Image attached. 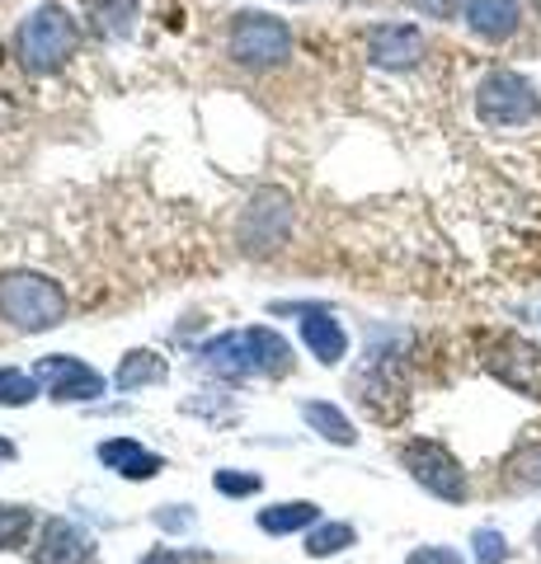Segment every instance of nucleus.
<instances>
[{"label":"nucleus","instance_id":"nucleus-1","mask_svg":"<svg viewBox=\"0 0 541 564\" xmlns=\"http://www.w3.org/2000/svg\"><path fill=\"white\" fill-rule=\"evenodd\" d=\"M198 358L203 367H213L221 377H283L292 367V348L273 329L255 325V329H231L221 339L203 344Z\"/></svg>","mask_w":541,"mask_h":564},{"label":"nucleus","instance_id":"nucleus-2","mask_svg":"<svg viewBox=\"0 0 541 564\" xmlns=\"http://www.w3.org/2000/svg\"><path fill=\"white\" fill-rule=\"evenodd\" d=\"M0 315L14 329L47 334L66 321V292L43 273H6L0 278Z\"/></svg>","mask_w":541,"mask_h":564},{"label":"nucleus","instance_id":"nucleus-3","mask_svg":"<svg viewBox=\"0 0 541 564\" xmlns=\"http://www.w3.org/2000/svg\"><path fill=\"white\" fill-rule=\"evenodd\" d=\"M76 52V20L62 6H39L14 33V57L33 76H47L57 70L66 57Z\"/></svg>","mask_w":541,"mask_h":564},{"label":"nucleus","instance_id":"nucleus-4","mask_svg":"<svg viewBox=\"0 0 541 564\" xmlns=\"http://www.w3.org/2000/svg\"><path fill=\"white\" fill-rule=\"evenodd\" d=\"M226 52L240 62V66H278L292 57V29L278 20V14L264 10H240L231 20V33H226Z\"/></svg>","mask_w":541,"mask_h":564},{"label":"nucleus","instance_id":"nucleus-5","mask_svg":"<svg viewBox=\"0 0 541 564\" xmlns=\"http://www.w3.org/2000/svg\"><path fill=\"white\" fill-rule=\"evenodd\" d=\"M476 113L490 128H522V122H532L541 113V99L528 76H518V70H490L476 90Z\"/></svg>","mask_w":541,"mask_h":564},{"label":"nucleus","instance_id":"nucleus-6","mask_svg":"<svg viewBox=\"0 0 541 564\" xmlns=\"http://www.w3.org/2000/svg\"><path fill=\"white\" fill-rule=\"evenodd\" d=\"M400 462H405V470L414 475V485H424L433 499H443V503H466V470L462 462L452 456L443 443H429V437H419V443H405L400 447Z\"/></svg>","mask_w":541,"mask_h":564},{"label":"nucleus","instance_id":"nucleus-7","mask_svg":"<svg viewBox=\"0 0 541 564\" xmlns=\"http://www.w3.org/2000/svg\"><path fill=\"white\" fill-rule=\"evenodd\" d=\"M33 377H39V386H47L52 400H72V404H90L104 395V377L95 372L90 362L80 358H66V352H47V358L33 367Z\"/></svg>","mask_w":541,"mask_h":564},{"label":"nucleus","instance_id":"nucleus-8","mask_svg":"<svg viewBox=\"0 0 541 564\" xmlns=\"http://www.w3.org/2000/svg\"><path fill=\"white\" fill-rule=\"evenodd\" d=\"M485 367H490L504 386H513V391L541 395V348L518 339V334H504V339L485 348Z\"/></svg>","mask_w":541,"mask_h":564},{"label":"nucleus","instance_id":"nucleus-9","mask_svg":"<svg viewBox=\"0 0 541 564\" xmlns=\"http://www.w3.org/2000/svg\"><path fill=\"white\" fill-rule=\"evenodd\" d=\"M292 231V207L283 193H259V198L246 207V221H240V240H246V250H259V254H269L278 250V245L288 240Z\"/></svg>","mask_w":541,"mask_h":564},{"label":"nucleus","instance_id":"nucleus-10","mask_svg":"<svg viewBox=\"0 0 541 564\" xmlns=\"http://www.w3.org/2000/svg\"><path fill=\"white\" fill-rule=\"evenodd\" d=\"M424 57V39L414 24H377L368 33V62L381 70H410Z\"/></svg>","mask_w":541,"mask_h":564},{"label":"nucleus","instance_id":"nucleus-11","mask_svg":"<svg viewBox=\"0 0 541 564\" xmlns=\"http://www.w3.org/2000/svg\"><path fill=\"white\" fill-rule=\"evenodd\" d=\"M33 560H39V564H99V551H95V541L85 536L76 522L52 518V522L43 527Z\"/></svg>","mask_w":541,"mask_h":564},{"label":"nucleus","instance_id":"nucleus-12","mask_svg":"<svg viewBox=\"0 0 541 564\" xmlns=\"http://www.w3.org/2000/svg\"><path fill=\"white\" fill-rule=\"evenodd\" d=\"M99 462L118 470L123 480H155L165 470V456H155L151 447L132 443V437H113V443H99Z\"/></svg>","mask_w":541,"mask_h":564},{"label":"nucleus","instance_id":"nucleus-13","mask_svg":"<svg viewBox=\"0 0 541 564\" xmlns=\"http://www.w3.org/2000/svg\"><path fill=\"white\" fill-rule=\"evenodd\" d=\"M302 339H306L311 352H316V362H325V367H335L348 352L344 325L329 311H321V306H302Z\"/></svg>","mask_w":541,"mask_h":564},{"label":"nucleus","instance_id":"nucleus-14","mask_svg":"<svg viewBox=\"0 0 541 564\" xmlns=\"http://www.w3.org/2000/svg\"><path fill=\"white\" fill-rule=\"evenodd\" d=\"M518 0H466V24L476 39H490V43H504L518 33Z\"/></svg>","mask_w":541,"mask_h":564},{"label":"nucleus","instance_id":"nucleus-15","mask_svg":"<svg viewBox=\"0 0 541 564\" xmlns=\"http://www.w3.org/2000/svg\"><path fill=\"white\" fill-rule=\"evenodd\" d=\"M302 419L325 437V443H335V447H354L358 443V429L335 410V404H325V400H306L302 404Z\"/></svg>","mask_w":541,"mask_h":564},{"label":"nucleus","instance_id":"nucleus-16","mask_svg":"<svg viewBox=\"0 0 541 564\" xmlns=\"http://www.w3.org/2000/svg\"><path fill=\"white\" fill-rule=\"evenodd\" d=\"M321 518V508L316 503H306V499H296V503H273L259 513V532H269V536H288V532H302V527H311Z\"/></svg>","mask_w":541,"mask_h":564},{"label":"nucleus","instance_id":"nucleus-17","mask_svg":"<svg viewBox=\"0 0 541 564\" xmlns=\"http://www.w3.org/2000/svg\"><path fill=\"white\" fill-rule=\"evenodd\" d=\"M161 381H165V362L155 358L151 348L128 352V358L118 362V377H113L118 391H137V386H161Z\"/></svg>","mask_w":541,"mask_h":564},{"label":"nucleus","instance_id":"nucleus-18","mask_svg":"<svg viewBox=\"0 0 541 564\" xmlns=\"http://www.w3.org/2000/svg\"><path fill=\"white\" fill-rule=\"evenodd\" d=\"M354 541H358V532H354L348 522H325V527H316V532L306 536V555H311V560H325V555L348 551Z\"/></svg>","mask_w":541,"mask_h":564},{"label":"nucleus","instance_id":"nucleus-19","mask_svg":"<svg viewBox=\"0 0 541 564\" xmlns=\"http://www.w3.org/2000/svg\"><path fill=\"white\" fill-rule=\"evenodd\" d=\"M137 20V0H99L95 6V29L104 39H123Z\"/></svg>","mask_w":541,"mask_h":564},{"label":"nucleus","instance_id":"nucleus-20","mask_svg":"<svg viewBox=\"0 0 541 564\" xmlns=\"http://www.w3.org/2000/svg\"><path fill=\"white\" fill-rule=\"evenodd\" d=\"M39 400V377L20 372V367H0V404L6 410H20V404Z\"/></svg>","mask_w":541,"mask_h":564},{"label":"nucleus","instance_id":"nucleus-21","mask_svg":"<svg viewBox=\"0 0 541 564\" xmlns=\"http://www.w3.org/2000/svg\"><path fill=\"white\" fill-rule=\"evenodd\" d=\"M29 527H33V513L20 503H0V551H14L24 536H29Z\"/></svg>","mask_w":541,"mask_h":564},{"label":"nucleus","instance_id":"nucleus-22","mask_svg":"<svg viewBox=\"0 0 541 564\" xmlns=\"http://www.w3.org/2000/svg\"><path fill=\"white\" fill-rule=\"evenodd\" d=\"M213 485H217V494H226V499H246V494H259L264 480H259L255 470H217Z\"/></svg>","mask_w":541,"mask_h":564},{"label":"nucleus","instance_id":"nucleus-23","mask_svg":"<svg viewBox=\"0 0 541 564\" xmlns=\"http://www.w3.org/2000/svg\"><path fill=\"white\" fill-rule=\"evenodd\" d=\"M476 560L480 564H504V560H509V541H504L495 527H480V532H476Z\"/></svg>","mask_w":541,"mask_h":564},{"label":"nucleus","instance_id":"nucleus-24","mask_svg":"<svg viewBox=\"0 0 541 564\" xmlns=\"http://www.w3.org/2000/svg\"><path fill=\"white\" fill-rule=\"evenodd\" d=\"M405 564H462V555L447 551V545H419Z\"/></svg>","mask_w":541,"mask_h":564},{"label":"nucleus","instance_id":"nucleus-25","mask_svg":"<svg viewBox=\"0 0 541 564\" xmlns=\"http://www.w3.org/2000/svg\"><path fill=\"white\" fill-rule=\"evenodd\" d=\"M518 485H528V489L541 485V447H532V452L518 462Z\"/></svg>","mask_w":541,"mask_h":564},{"label":"nucleus","instance_id":"nucleus-26","mask_svg":"<svg viewBox=\"0 0 541 564\" xmlns=\"http://www.w3.org/2000/svg\"><path fill=\"white\" fill-rule=\"evenodd\" d=\"M410 6L424 14V20H452V14H457V0H410Z\"/></svg>","mask_w":541,"mask_h":564},{"label":"nucleus","instance_id":"nucleus-27","mask_svg":"<svg viewBox=\"0 0 541 564\" xmlns=\"http://www.w3.org/2000/svg\"><path fill=\"white\" fill-rule=\"evenodd\" d=\"M137 564H184V555L180 551H165V545H155V551H147Z\"/></svg>","mask_w":541,"mask_h":564},{"label":"nucleus","instance_id":"nucleus-28","mask_svg":"<svg viewBox=\"0 0 541 564\" xmlns=\"http://www.w3.org/2000/svg\"><path fill=\"white\" fill-rule=\"evenodd\" d=\"M0 462H14V447L6 443V437H0Z\"/></svg>","mask_w":541,"mask_h":564},{"label":"nucleus","instance_id":"nucleus-29","mask_svg":"<svg viewBox=\"0 0 541 564\" xmlns=\"http://www.w3.org/2000/svg\"><path fill=\"white\" fill-rule=\"evenodd\" d=\"M537 551H541V527H537Z\"/></svg>","mask_w":541,"mask_h":564},{"label":"nucleus","instance_id":"nucleus-30","mask_svg":"<svg viewBox=\"0 0 541 564\" xmlns=\"http://www.w3.org/2000/svg\"><path fill=\"white\" fill-rule=\"evenodd\" d=\"M532 6H537V14H541V0H532Z\"/></svg>","mask_w":541,"mask_h":564}]
</instances>
